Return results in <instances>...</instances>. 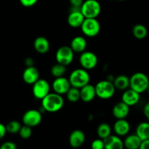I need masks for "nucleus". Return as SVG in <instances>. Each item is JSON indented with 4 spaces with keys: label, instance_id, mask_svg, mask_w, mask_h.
Wrapping results in <instances>:
<instances>
[{
    "label": "nucleus",
    "instance_id": "21",
    "mask_svg": "<svg viewBox=\"0 0 149 149\" xmlns=\"http://www.w3.org/2000/svg\"><path fill=\"white\" fill-rule=\"evenodd\" d=\"M87 45V40L85 38L81 36H77L72 39L70 47L74 51V52L81 53L84 50H86Z\"/></svg>",
    "mask_w": 149,
    "mask_h": 149
},
{
    "label": "nucleus",
    "instance_id": "3",
    "mask_svg": "<svg viewBox=\"0 0 149 149\" xmlns=\"http://www.w3.org/2000/svg\"><path fill=\"white\" fill-rule=\"evenodd\" d=\"M90 76L87 70L84 68H77L70 74L68 81L71 87L80 89L83 86L90 83Z\"/></svg>",
    "mask_w": 149,
    "mask_h": 149
},
{
    "label": "nucleus",
    "instance_id": "37",
    "mask_svg": "<svg viewBox=\"0 0 149 149\" xmlns=\"http://www.w3.org/2000/svg\"><path fill=\"white\" fill-rule=\"evenodd\" d=\"M143 111V113L144 115H145L146 118L147 119H149V104L148 103H146V104L145 105Z\"/></svg>",
    "mask_w": 149,
    "mask_h": 149
},
{
    "label": "nucleus",
    "instance_id": "13",
    "mask_svg": "<svg viewBox=\"0 0 149 149\" xmlns=\"http://www.w3.org/2000/svg\"><path fill=\"white\" fill-rule=\"evenodd\" d=\"M85 134L80 130L72 131L68 138V142L72 148H79L85 142Z\"/></svg>",
    "mask_w": 149,
    "mask_h": 149
},
{
    "label": "nucleus",
    "instance_id": "33",
    "mask_svg": "<svg viewBox=\"0 0 149 149\" xmlns=\"http://www.w3.org/2000/svg\"><path fill=\"white\" fill-rule=\"evenodd\" d=\"M21 5L25 7H31L37 3L39 0H19Z\"/></svg>",
    "mask_w": 149,
    "mask_h": 149
},
{
    "label": "nucleus",
    "instance_id": "14",
    "mask_svg": "<svg viewBox=\"0 0 149 149\" xmlns=\"http://www.w3.org/2000/svg\"><path fill=\"white\" fill-rule=\"evenodd\" d=\"M79 92L80 99L84 103H90L96 97L95 86L90 84V83L81 87L79 89Z\"/></svg>",
    "mask_w": 149,
    "mask_h": 149
},
{
    "label": "nucleus",
    "instance_id": "18",
    "mask_svg": "<svg viewBox=\"0 0 149 149\" xmlns=\"http://www.w3.org/2000/svg\"><path fill=\"white\" fill-rule=\"evenodd\" d=\"M113 130L118 136H125L130 130V125L125 119H117L113 125Z\"/></svg>",
    "mask_w": 149,
    "mask_h": 149
},
{
    "label": "nucleus",
    "instance_id": "17",
    "mask_svg": "<svg viewBox=\"0 0 149 149\" xmlns=\"http://www.w3.org/2000/svg\"><path fill=\"white\" fill-rule=\"evenodd\" d=\"M130 113V106L121 101L114 105L112 109V114L116 119H125Z\"/></svg>",
    "mask_w": 149,
    "mask_h": 149
},
{
    "label": "nucleus",
    "instance_id": "34",
    "mask_svg": "<svg viewBox=\"0 0 149 149\" xmlns=\"http://www.w3.org/2000/svg\"><path fill=\"white\" fill-rule=\"evenodd\" d=\"M69 1L72 7L80 8V7H81V5L82 4L84 0H69Z\"/></svg>",
    "mask_w": 149,
    "mask_h": 149
},
{
    "label": "nucleus",
    "instance_id": "36",
    "mask_svg": "<svg viewBox=\"0 0 149 149\" xmlns=\"http://www.w3.org/2000/svg\"><path fill=\"white\" fill-rule=\"evenodd\" d=\"M149 147V139L143 140L141 141V145H140V149H148Z\"/></svg>",
    "mask_w": 149,
    "mask_h": 149
},
{
    "label": "nucleus",
    "instance_id": "29",
    "mask_svg": "<svg viewBox=\"0 0 149 149\" xmlns=\"http://www.w3.org/2000/svg\"><path fill=\"white\" fill-rule=\"evenodd\" d=\"M5 127L7 132H9L10 134H16L18 133L19 130L21 127V125L17 121L13 120L9 122L7 125H5Z\"/></svg>",
    "mask_w": 149,
    "mask_h": 149
},
{
    "label": "nucleus",
    "instance_id": "23",
    "mask_svg": "<svg viewBox=\"0 0 149 149\" xmlns=\"http://www.w3.org/2000/svg\"><path fill=\"white\" fill-rule=\"evenodd\" d=\"M115 88L120 90H125L130 87V78L125 75H119L113 81Z\"/></svg>",
    "mask_w": 149,
    "mask_h": 149
},
{
    "label": "nucleus",
    "instance_id": "16",
    "mask_svg": "<svg viewBox=\"0 0 149 149\" xmlns=\"http://www.w3.org/2000/svg\"><path fill=\"white\" fill-rule=\"evenodd\" d=\"M39 79V71L36 67H34L33 65L26 67L23 73V79L26 84H33Z\"/></svg>",
    "mask_w": 149,
    "mask_h": 149
},
{
    "label": "nucleus",
    "instance_id": "38",
    "mask_svg": "<svg viewBox=\"0 0 149 149\" xmlns=\"http://www.w3.org/2000/svg\"><path fill=\"white\" fill-rule=\"evenodd\" d=\"M25 64H26V67L32 66L33 65V60L31 58H27L25 61Z\"/></svg>",
    "mask_w": 149,
    "mask_h": 149
},
{
    "label": "nucleus",
    "instance_id": "11",
    "mask_svg": "<svg viewBox=\"0 0 149 149\" xmlns=\"http://www.w3.org/2000/svg\"><path fill=\"white\" fill-rule=\"evenodd\" d=\"M84 18L85 17L80 11V8L72 7V10L68 15L67 22L71 27L77 29V28H79L81 26Z\"/></svg>",
    "mask_w": 149,
    "mask_h": 149
},
{
    "label": "nucleus",
    "instance_id": "22",
    "mask_svg": "<svg viewBox=\"0 0 149 149\" xmlns=\"http://www.w3.org/2000/svg\"><path fill=\"white\" fill-rule=\"evenodd\" d=\"M141 143V140L135 134L128 135L123 141L124 148L125 147L127 149H138L139 148Z\"/></svg>",
    "mask_w": 149,
    "mask_h": 149
},
{
    "label": "nucleus",
    "instance_id": "10",
    "mask_svg": "<svg viewBox=\"0 0 149 149\" xmlns=\"http://www.w3.org/2000/svg\"><path fill=\"white\" fill-rule=\"evenodd\" d=\"M42 120V113L36 109H30L26 111L23 114L22 121L23 125H27L31 127L38 126Z\"/></svg>",
    "mask_w": 149,
    "mask_h": 149
},
{
    "label": "nucleus",
    "instance_id": "39",
    "mask_svg": "<svg viewBox=\"0 0 149 149\" xmlns=\"http://www.w3.org/2000/svg\"><path fill=\"white\" fill-rule=\"evenodd\" d=\"M118 1H126V0H118Z\"/></svg>",
    "mask_w": 149,
    "mask_h": 149
},
{
    "label": "nucleus",
    "instance_id": "15",
    "mask_svg": "<svg viewBox=\"0 0 149 149\" xmlns=\"http://www.w3.org/2000/svg\"><path fill=\"white\" fill-rule=\"evenodd\" d=\"M141 98V94L135 90L130 89L124 92L122 96V101L129 106H133L138 104Z\"/></svg>",
    "mask_w": 149,
    "mask_h": 149
},
{
    "label": "nucleus",
    "instance_id": "35",
    "mask_svg": "<svg viewBox=\"0 0 149 149\" xmlns=\"http://www.w3.org/2000/svg\"><path fill=\"white\" fill-rule=\"evenodd\" d=\"M6 133H7V130H6L5 125H3L2 123H0V140H1L5 136Z\"/></svg>",
    "mask_w": 149,
    "mask_h": 149
},
{
    "label": "nucleus",
    "instance_id": "8",
    "mask_svg": "<svg viewBox=\"0 0 149 149\" xmlns=\"http://www.w3.org/2000/svg\"><path fill=\"white\" fill-rule=\"evenodd\" d=\"M79 63L81 68L87 71L94 69L98 63V58L94 52L84 50L79 56Z\"/></svg>",
    "mask_w": 149,
    "mask_h": 149
},
{
    "label": "nucleus",
    "instance_id": "9",
    "mask_svg": "<svg viewBox=\"0 0 149 149\" xmlns=\"http://www.w3.org/2000/svg\"><path fill=\"white\" fill-rule=\"evenodd\" d=\"M32 85H33L32 87L33 95L38 100H42V98H44L50 90L49 82L44 79H39Z\"/></svg>",
    "mask_w": 149,
    "mask_h": 149
},
{
    "label": "nucleus",
    "instance_id": "4",
    "mask_svg": "<svg viewBox=\"0 0 149 149\" xmlns=\"http://www.w3.org/2000/svg\"><path fill=\"white\" fill-rule=\"evenodd\" d=\"M96 97L103 100L110 99L114 95L116 88L113 82L109 80H102L98 81L95 86Z\"/></svg>",
    "mask_w": 149,
    "mask_h": 149
},
{
    "label": "nucleus",
    "instance_id": "25",
    "mask_svg": "<svg viewBox=\"0 0 149 149\" xmlns=\"http://www.w3.org/2000/svg\"><path fill=\"white\" fill-rule=\"evenodd\" d=\"M132 34L137 39H143L146 37L148 31L146 27L142 24H137L132 28Z\"/></svg>",
    "mask_w": 149,
    "mask_h": 149
},
{
    "label": "nucleus",
    "instance_id": "28",
    "mask_svg": "<svg viewBox=\"0 0 149 149\" xmlns=\"http://www.w3.org/2000/svg\"><path fill=\"white\" fill-rule=\"evenodd\" d=\"M65 95H66L68 101L71 102V103H76L80 100L79 89L77 88V87L71 86V87L68 89V90Z\"/></svg>",
    "mask_w": 149,
    "mask_h": 149
},
{
    "label": "nucleus",
    "instance_id": "27",
    "mask_svg": "<svg viewBox=\"0 0 149 149\" xmlns=\"http://www.w3.org/2000/svg\"><path fill=\"white\" fill-rule=\"evenodd\" d=\"M65 72H66V66L63 65V64L58 63L52 65L50 69L51 74L55 78L63 77L65 75Z\"/></svg>",
    "mask_w": 149,
    "mask_h": 149
},
{
    "label": "nucleus",
    "instance_id": "6",
    "mask_svg": "<svg viewBox=\"0 0 149 149\" xmlns=\"http://www.w3.org/2000/svg\"><path fill=\"white\" fill-rule=\"evenodd\" d=\"M80 28L87 37H95L100 31V24L97 18H84Z\"/></svg>",
    "mask_w": 149,
    "mask_h": 149
},
{
    "label": "nucleus",
    "instance_id": "12",
    "mask_svg": "<svg viewBox=\"0 0 149 149\" xmlns=\"http://www.w3.org/2000/svg\"><path fill=\"white\" fill-rule=\"evenodd\" d=\"M52 90L54 93H58L59 95H65L71 87L68 79L64 77H57L55 79L52 84Z\"/></svg>",
    "mask_w": 149,
    "mask_h": 149
},
{
    "label": "nucleus",
    "instance_id": "31",
    "mask_svg": "<svg viewBox=\"0 0 149 149\" xmlns=\"http://www.w3.org/2000/svg\"><path fill=\"white\" fill-rule=\"evenodd\" d=\"M91 147L93 149H103L104 148V142H103V139L97 138V139L94 140V141L92 142Z\"/></svg>",
    "mask_w": 149,
    "mask_h": 149
},
{
    "label": "nucleus",
    "instance_id": "2",
    "mask_svg": "<svg viewBox=\"0 0 149 149\" xmlns=\"http://www.w3.org/2000/svg\"><path fill=\"white\" fill-rule=\"evenodd\" d=\"M148 77L143 72H136L130 78V87L139 94L145 93L148 89Z\"/></svg>",
    "mask_w": 149,
    "mask_h": 149
},
{
    "label": "nucleus",
    "instance_id": "24",
    "mask_svg": "<svg viewBox=\"0 0 149 149\" xmlns=\"http://www.w3.org/2000/svg\"><path fill=\"white\" fill-rule=\"evenodd\" d=\"M135 135H138L141 141L149 139V124L148 122L140 123L136 128Z\"/></svg>",
    "mask_w": 149,
    "mask_h": 149
},
{
    "label": "nucleus",
    "instance_id": "19",
    "mask_svg": "<svg viewBox=\"0 0 149 149\" xmlns=\"http://www.w3.org/2000/svg\"><path fill=\"white\" fill-rule=\"evenodd\" d=\"M104 148L106 149H122L124 148L123 141L118 135H111L103 139Z\"/></svg>",
    "mask_w": 149,
    "mask_h": 149
},
{
    "label": "nucleus",
    "instance_id": "32",
    "mask_svg": "<svg viewBox=\"0 0 149 149\" xmlns=\"http://www.w3.org/2000/svg\"><path fill=\"white\" fill-rule=\"evenodd\" d=\"M1 149H16L17 145L14 142L12 141H7V142L3 143L0 146Z\"/></svg>",
    "mask_w": 149,
    "mask_h": 149
},
{
    "label": "nucleus",
    "instance_id": "5",
    "mask_svg": "<svg viewBox=\"0 0 149 149\" xmlns=\"http://www.w3.org/2000/svg\"><path fill=\"white\" fill-rule=\"evenodd\" d=\"M80 11L85 18H97L101 13V5L97 0H86L80 7Z\"/></svg>",
    "mask_w": 149,
    "mask_h": 149
},
{
    "label": "nucleus",
    "instance_id": "20",
    "mask_svg": "<svg viewBox=\"0 0 149 149\" xmlns=\"http://www.w3.org/2000/svg\"><path fill=\"white\" fill-rule=\"evenodd\" d=\"M33 47L38 53L45 54L49 50L50 45L47 38L44 36H38L33 42Z\"/></svg>",
    "mask_w": 149,
    "mask_h": 149
},
{
    "label": "nucleus",
    "instance_id": "26",
    "mask_svg": "<svg viewBox=\"0 0 149 149\" xmlns=\"http://www.w3.org/2000/svg\"><path fill=\"white\" fill-rule=\"evenodd\" d=\"M97 134L101 139H105L111 134V128L107 123H101L97 126Z\"/></svg>",
    "mask_w": 149,
    "mask_h": 149
},
{
    "label": "nucleus",
    "instance_id": "30",
    "mask_svg": "<svg viewBox=\"0 0 149 149\" xmlns=\"http://www.w3.org/2000/svg\"><path fill=\"white\" fill-rule=\"evenodd\" d=\"M18 134L22 139H29L32 135V127L23 125V126H21L20 127Z\"/></svg>",
    "mask_w": 149,
    "mask_h": 149
},
{
    "label": "nucleus",
    "instance_id": "7",
    "mask_svg": "<svg viewBox=\"0 0 149 149\" xmlns=\"http://www.w3.org/2000/svg\"><path fill=\"white\" fill-rule=\"evenodd\" d=\"M74 52L68 46H62L58 49L55 53L57 63L67 65H70L74 61Z\"/></svg>",
    "mask_w": 149,
    "mask_h": 149
},
{
    "label": "nucleus",
    "instance_id": "1",
    "mask_svg": "<svg viewBox=\"0 0 149 149\" xmlns=\"http://www.w3.org/2000/svg\"><path fill=\"white\" fill-rule=\"evenodd\" d=\"M42 109L49 113L59 111L64 106V99L61 95L49 93L42 100Z\"/></svg>",
    "mask_w": 149,
    "mask_h": 149
}]
</instances>
